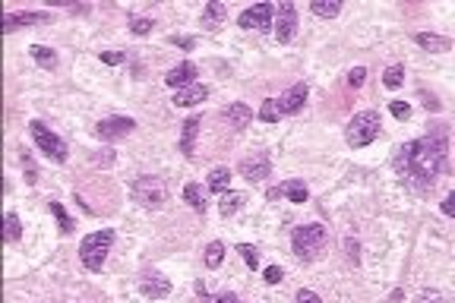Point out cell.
I'll return each mask as SVG.
<instances>
[{"label":"cell","instance_id":"1","mask_svg":"<svg viewBox=\"0 0 455 303\" xmlns=\"http://www.w3.org/2000/svg\"><path fill=\"white\" fill-rule=\"evenodd\" d=\"M446 152H449L446 130H436V133H430V136L411 139V142L398 145L392 164H395L398 177H402L404 183H414V187L427 189V187H433L436 177L449 168Z\"/></svg>","mask_w":455,"mask_h":303},{"label":"cell","instance_id":"2","mask_svg":"<svg viewBox=\"0 0 455 303\" xmlns=\"http://www.w3.org/2000/svg\"><path fill=\"white\" fill-rule=\"evenodd\" d=\"M111 243H114V231H111V227H101V231L86 234V237H82V243H79L82 265H86L88 271H101L107 252H111Z\"/></svg>","mask_w":455,"mask_h":303},{"label":"cell","instance_id":"3","mask_svg":"<svg viewBox=\"0 0 455 303\" xmlns=\"http://www.w3.org/2000/svg\"><path fill=\"white\" fill-rule=\"evenodd\" d=\"M376 136H379V114L376 111L354 114L345 126V139L351 149H364V145H370Z\"/></svg>","mask_w":455,"mask_h":303},{"label":"cell","instance_id":"4","mask_svg":"<svg viewBox=\"0 0 455 303\" xmlns=\"http://www.w3.org/2000/svg\"><path fill=\"white\" fill-rule=\"evenodd\" d=\"M326 227L322 224H301L294 227V237H291V250H294L297 259H303V262H310V259H316V252L326 246Z\"/></svg>","mask_w":455,"mask_h":303},{"label":"cell","instance_id":"5","mask_svg":"<svg viewBox=\"0 0 455 303\" xmlns=\"http://www.w3.org/2000/svg\"><path fill=\"white\" fill-rule=\"evenodd\" d=\"M130 193L143 208H161L164 202H168V187H164V180L161 177H152V174L136 177V180L130 183Z\"/></svg>","mask_w":455,"mask_h":303},{"label":"cell","instance_id":"6","mask_svg":"<svg viewBox=\"0 0 455 303\" xmlns=\"http://www.w3.org/2000/svg\"><path fill=\"white\" fill-rule=\"evenodd\" d=\"M29 133H32V139H35V145H38V152H41L44 158H51V161H57V164H63L67 161V142H63L57 133H51L48 126L41 123V120H32L29 123Z\"/></svg>","mask_w":455,"mask_h":303},{"label":"cell","instance_id":"7","mask_svg":"<svg viewBox=\"0 0 455 303\" xmlns=\"http://www.w3.org/2000/svg\"><path fill=\"white\" fill-rule=\"evenodd\" d=\"M275 38H278V44H288L291 38H294V32H297V6L291 4V0H284V4H278L275 6Z\"/></svg>","mask_w":455,"mask_h":303},{"label":"cell","instance_id":"8","mask_svg":"<svg viewBox=\"0 0 455 303\" xmlns=\"http://www.w3.org/2000/svg\"><path fill=\"white\" fill-rule=\"evenodd\" d=\"M272 19H275V6L272 4H256V6H246L240 13V29H256V32H269L272 29Z\"/></svg>","mask_w":455,"mask_h":303},{"label":"cell","instance_id":"9","mask_svg":"<svg viewBox=\"0 0 455 303\" xmlns=\"http://www.w3.org/2000/svg\"><path fill=\"white\" fill-rule=\"evenodd\" d=\"M237 170H240V177H244V180L259 183V180H265V177L272 174V161H269V155H265V152H256L253 158H244V161L237 164Z\"/></svg>","mask_w":455,"mask_h":303},{"label":"cell","instance_id":"10","mask_svg":"<svg viewBox=\"0 0 455 303\" xmlns=\"http://www.w3.org/2000/svg\"><path fill=\"white\" fill-rule=\"evenodd\" d=\"M133 126H136V120L133 117H105L98 120V136L105 139V142H114V139H124L126 133H133Z\"/></svg>","mask_w":455,"mask_h":303},{"label":"cell","instance_id":"11","mask_svg":"<svg viewBox=\"0 0 455 303\" xmlns=\"http://www.w3.org/2000/svg\"><path fill=\"white\" fill-rule=\"evenodd\" d=\"M307 95H310V86L307 82H294V86L288 88V92L282 95V98H275L278 101V111H282V117L284 114H297L303 107V101H307Z\"/></svg>","mask_w":455,"mask_h":303},{"label":"cell","instance_id":"12","mask_svg":"<svg viewBox=\"0 0 455 303\" xmlns=\"http://www.w3.org/2000/svg\"><path fill=\"white\" fill-rule=\"evenodd\" d=\"M139 290H143V297H149V300H161V297L171 294V281L164 275H158V271H145V275L139 278Z\"/></svg>","mask_w":455,"mask_h":303},{"label":"cell","instance_id":"13","mask_svg":"<svg viewBox=\"0 0 455 303\" xmlns=\"http://www.w3.org/2000/svg\"><path fill=\"white\" fill-rule=\"evenodd\" d=\"M48 19H51V13H32V10L6 13L4 16V32H16V29H22V25H41V22H48Z\"/></svg>","mask_w":455,"mask_h":303},{"label":"cell","instance_id":"14","mask_svg":"<svg viewBox=\"0 0 455 303\" xmlns=\"http://www.w3.org/2000/svg\"><path fill=\"white\" fill-rule=\"evenodd\" d=\"M164 82H168L171 88H187V86H193V82H196V63H190V60L177 63L174 69H168Z\"/></svg>","mask_w":455,"mask_h":303},{"label":"cell","instance_id":"15","mask_svg":"<svg viewBox=\"0 0 455 303\" xmlns=\"http://www.w3.org/2000/svg\"><path fill=\"white\" fill-rule=\"evenodd\" d=\"M199 126H202V117L193 114V117L183 120V130H180V152L187 158H193V149H196V136H199Z\"/></svg>","mask_w":455,"mask_h":303},{"label":"cell","instance_id":"16","mask_svg":"<svg viewBox=\"0 0 455 303\" xmlns=\"http://www.w3.org/2000/svg\"><path fill=\"white\" fill-rule=\"evenodd\" d=\"M206 98H209V86L193 82V86H187V88H177L174 105L177 107H193V105H199V101H206Z\"/></svg>","mask_w":455,"mask_h":303},{"label":"cell","instance_id":"17","mask_svg":"<svg viewBox=\"0 0 455 303\" xmlns=\"http://www.w3.org/2000/svg\"><path fill=\"white\" fill-rule=\"evenodd\" d=\"M414 41L421 44L423 50H430V54H446V50L452 48V41H449L446 35H433V32H417Z\"/></svg>","mask_w":455,"mask_h":303},{"label":"cell","instance_id":"18","mask_svg":"<svg viewBox=\"0 0 455 303\" xmlns=\"http://www.w3.org/2000/svg\"><path fill=\"white\" fill-rule=\"evenodd\" d=\"M225 117H228V123H231L234 130H246L250 120H253V111L244 105V101H234V105L225 107Z\"/></svg>","mask_w":455,"mask_h":303},{"label":"cell","instance_id":"19","mask_svg":"<svg viewBox=\"0 0 455 303\" xmlns=\"http://www.w3.org/2000/svg\"><path fill=\"white\" fill-rule=\"evenodd\" d=\"M225 16H228V6L221 4V0H212V4H206V10H202V29L215 32Z\"/></svg>","mask_w":455,"mask_h":303},{"label":"cell","instance_id":"20","mask_svg":"<svg viewBox=\"0 0 455 303\" xmlns=\"http://www.w3.org/2000/svg\"><path fill=\"white\" fill-rule=\"evenodd\" d=\"M29 54H32V60H35L41 69H57V54L48 48V44H32Z\"/></svg>","mask_w":455,"mask_h":303},{"label":"cell","instance_id":"21","mask_svg":"<svg viewBox=\"0 0 455 303\" xmlns=\"http://www.w3.org/2000/svg\"><path fill=\"white\" fill-rule=\"evenodd\" d=\"M278 193L288 196L291 202H307L310 199V189H307V183L303 180H284L282 187H278Z\"/></svg>","mask_w":455,"mask_h":303},{"label":"cell","instance_id":"22","mask_svg":"<svg viewBox=\"0 0 455 303\" xmlns=\"http://www.w3.org/2000/svg\"><path fill=\"white\" fill-rule=\"evenodd\" d=\"M244 202H246L244 193H231V189H228V193L221 196V202H218V212L225 215V218H231V215H237L240 208H244Z\"/></svg>","mask_w":455,"mask_h":303},{"label":"cell","instance_id":"23","mask_svg":"<svg viewBox=\"0 0 455 303\" xmlns=\"http://www.w3.org/2000/svg\"><path fill=\"white\" fill-rule=\"evenodd\" d=\"M4 237L10 240V243H19V237H22V221H19L16 212L4 215Z\"/></svg>","mask_w":455,"mask_h":303},{"label":"cell","instance_id":"24","mask_svg":"<svg viewBox=\"0 0 455 303\" xmlns=\"http://www.w3.org/2000/svg\"><path fill=\"white\" fill-rule=\"evenodd\" d=\"M48 208H51V215L57 218V227H60V234H73V227H76V224H73V218L67 215V208H63L57 199H51V202H48Z\"/></svg>","mask_w":455,"mask_h":303},{"label":"cell","instance_id":"25","mask_svg":"<svg viewBox=\"0 0 455 303\" xmlns=\"http://www.w3.org/2000/svg\"><path fill=\"white\" fill-rule=\"evenodd\" d=\"M196 294H199L202 303H240L237 294H231V290H221V294H209V290L202 288V281H196Z\"/></svg>","mask_w":455,"mask_h":303},{"label":"cell","instance_id":"26","mask_svg":"<svg viewBox=\"0 0 455 303\" xmlns=\"http://www.w3.org/2000/svg\"><path fill=\"white\" fill-rule=\"evenodd\" d=\"M228 183H231V170H228V168H215L212 174H209V189H212V193L225 196L228 193Z\"/></svg>","mask_w":455,"mask_h":303},{"label":"cell","instance_id":"27","mask_svg":"<svg viewBox=\"0 0 455 303\" xmlns=\"http://www.w3.org/2000/svg\"><path fill=\"white\" fill-rule=\"evenodd\" d=\"M183 199L190 202L193 212H206V196H202L199 183H187V187H183Z\"/></svg>","mask_w":455,"mask_h":303},{"label":"cell","instance_id":"28","mask_svg":"<svg viewBox=\"0 0 455 303\" xmlns=\"http://www.w3.org/2000/svg\"><path fill=\"white\" fill-rule=\"evenodd\" d=\"M310 10H313L316 16H322V19H332V16H338V13H341V4H338V0H313V4H310Z\"/></svg>","mask_w":455,"mask_h":303},{"label":"cell","instance_id":"29","mask_svg":"<svg viewBox=\"0 0 455 303\" xmlns=\"http://www.w3.org/2000/svg\"><path fill=\"white\" fill-rule=\"evenodd\" d=\"M206 269H218L221 259H225V243H218V240H212V243L206 246Z\"/></svg>","mask_w":455,"mask_h":303},{"label":"cell","instance_id":"30","mask_svg":"<svg viewBox=\"0 0 455 303\" xmlns=\"http://www.w3.org/2000/svg\"><path fill=\"white\" fill-rule=\"evenodd\" d=\"M402 82H404V67L402 63H392V67L383 73V86L385 88H398Z\"/></svg>","mask_w":455,"mask_h":303},{"label":"cell","instance_id":"31","mask_svg":"<svg viewBox=\"0 0 455 303\" xmlns=\"http://www.w3.org/2000/svg\"><path fill=\"white\" fill-rule=\"evenodd\" d=\"M278 117H282V111H278V101L275 98H265L263 107H259V120H265V123H278Z\"/></svg>","mask_w":455,"mask_h":303},{"label":"cell","instance_id":"32","mask_svg":"<svg viewBox=\"0 0 455 303\" xmlns=\"http://www.w3.org/2000/svg\"><path fill=\"white\" fill-rule=\"evenodd\" d=\"M237 252H240V259H244L250 269H259V250L256 246H250V243H240L237 246Z\"/></svg>","mask_w":455,"mask_h":303},{"label":"cell","instance_id":"33","mask_svg":"<svg viewBox=\"0 0 455 303\" xmlns=\"http://www.w3.org/2000/svg\"><path fill=\"white\" fill-rule=\"evenodd\" d=\"M152 29H155V22H152V19H143V16H133L130 19V32H133V35H149Z\"/></svg>","mask_w":455,"mask_h":303},{"label":"cell","instance_id":"34","mask_svg":"<svg viewBox=\"0 0 455 303\" xmlns=\"http://www.w3.org/2000/svg\"><path fill=\"white\" fill-rule=\"evenodd\" d=\"M389 111L395 120H408L411 117V105L408 101H389Z\"/></svg>","mask_w":455,"mask_h":303},{"label":"cell","instance_id":"35","mask_svg":"<svg viewBox=\"0 0 455 303\" xmlns=\"http://www.w3.org/2000/svg\"><path fill=\"white\" fill-rule=\"evenodd\" d=\"M22 170H25V180H29V183H38V168H35V161H32L29 152L22 155Z\"/></svg>","mask_w":455,"mask_h":303},{"label":"cell","instance_id":"36","mask_svg":"<svg viewBox=\"0 0 455 303\" xmlns=\"http://www.w3.org/2000/svg\"><path fill=\"white\" fill-rule=\"evenodd\" d=\"M98 57H101L105 63H111V67H117V63L126 60V50H101Z\"/></svg>","mask_w":455,"mask_h":303},{"label":"cell","instance_id":"37","mask_svg":"<svg viewBox=\"0 0 455 303\" xmlns=\"http://www.w3.org/2000/svg\"><path fill=\"white\" fill-rule=\"evenodd\" d=\"M364 79H367V69L364 67H354L351 73H348V86H351V88H360V86H364Z\"/></svg>","mask_w":455,"mask_h":303},{"label":"cell","instance_id":"38","mask_svg":"<svg viewBox=\"0 0 455 303\" xmlns=\"http://www.w3.org/2000/svg\"><path fill=\"white\" fill-rule=\"evenodd\" d=\"M282 278H284V271L278 269V265H269V269H265V281H269V284H278Z\"/></svg>","mask_w":455,"mask_h":303},{"label":"cell","instance_id":"39","mask_svg":"<svg viewBox=\"0 0 455 303\" xmlns=\"http://www.w3.org/2000/svg\"><path fill=\"white\" fill-rule=\"evenodd\" d=\"M171 44H177V48H187V50H193V38L190 35H171Z\"/></svg>","mask_w":455,"mask_h":303},{"label":"cell","instance_id":"40","mask_svg":"<svg viewBox=\"0 0 455 303\" xmlns=\"http://www.w3.org/2000/svg\"><path fill=\"white\" fill-rule=\"evenodd\" d=\"M297 303H322V300H319V294H313V290H301V294H297Z\"/></svg>","mask_w":455,"mask_h":303},{"label":"cell","instance_id":"41","mask_svg":"<svg viewBox=\"0 0 455 303\" xmlns=\"http://www.w3.org/2000/svg\"><path fill=\"white\" fill-rule=\"evenodd\" d=\"M345 250H348V259H351V262H360V256H357V250H360V246H357V240H348V243H345Z\"/></svg>","mask_w":455,"mask_h":303},{"label":"cell","instance_id":"42","mask_svg":"<svg viewBox=\"0 0 455 303\" xmlns=\"http://www.w3.org/2000/svg\"><path fill=\"white\" fill-rule=\"evenodd\" d=\"M442 212H446V215H455V196H452V193H449L446 199H442Z\"/></svg>","mask_w":455,"mask_h":303},{"label":"cell","instance_id":"43","mask_svg":"<svg viewBox=\"0 0 455 303\" xmlns=\"http://www.w3.org/2000/svg\"><path fill=\"white\" fill-rule=\"evenodd\" d=\"M423 105H427V111H440V101H436V98H433V95H430V98H427V101H423Z\"/></svg>","mask_w":455,"mask_h":303},{"label":"cell","instance_id":"44","mask_svg":"<svg viewBox=\"0 0 455 303\" xmlns=\"http://www.w3.org/2000/svg\"><path fill=\"white\" fill-rule=\"evenodd\" d=\"M265 196H269V202H275V199H278V196H282V193H278V187H272V189H269V193H265Z\"/></svg>","mask_w":455,"mask_h":303},{"label":"cell","instance_id":"45","mask_svg":"<svg viewBox=\"0 0 455 303\" xmlns=\"http://www.w3.org/2000/svg\"><path fill=\"white\" fill-rule=\"evenodd\" d=\"M421 303H446V300H442V297H436V294H433V297H430V300H421Z\"/></svg>","mask_w":455,"mask_h":303}]
</instances>
